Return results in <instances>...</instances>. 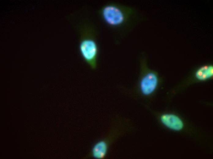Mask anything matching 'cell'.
I'll return each mask as SVG.
<instances>
[{
	"label": "cell",
	"mask_w": 213,
	"mask_h": 159,
	"mask_svg": "<svg viewBox=\"0 0 213 159\" xmlns=\"http://www.w3.org/2000/svg\"><path fill=\"white\" fill-rule=\"evenodd\" d=\"M98 13L107 26L115 29L126 27L136 22L138 17L137 10L133 7L115 2L103 5Z\"/></svg>",
	"instance_id": "obj_1"
},
{
	"label": "cell",
	"mask_w": 213,
	"mask_h": 159,
	"mask_svg": "<svg viewBox=\"0 0 213 159\" xmlns=\"http://www.w3.org/2000/svg\"><path fill=\"white\" fill-rule=\"evenodd\" d=\"M79 34V50L85 62L93 63L98 58L99 50L95 26L87 19H83L77 24Z\"/></svg>",
	"instance_id": "obj_2"
},
{
	"label": "cell",
	"mask_w": 213,
	"mask_h": 159,
	"mask_svg": "<svg viewBox=\"0 0 213 159\" xmlns=\"http://www.w3.org/2000/svg\"><path fill=\"white\" fill-rule=\"evenodd\" d=\"M140 73L136 86L144 96L152 94L158 88L160 79L158 72L149 68L147 58L144 56L139 59Z\"/></svg>",
	"instance_id": "obj_3"
},
{
	"label": "cell",
	"mask_w": 213,
	"mask_h": 159,
	"mask_svg": "<svg viewBox=\"0 0 213 159\" xmlns=\"http://www.w3.org/2000/svg\"><path fill=\"white\" fill-rule=\"evenodd\" d=\"M162 123L167 128L176 131L181 129L184 126L182 120L178 116L171 114H163L160 118Z\"/></svg>",
	"instance_id": "obj_4"
},
{
	"label": "cell",
	"mask_w": 213,
	"mask_h": 159,
	"mask_svg": "<svg viewBox=\"0 0 213 159\" xmlns=\"http://www.w3.org/2000/svg\"><path fill=\"white\" fill-rule=\"evenodd\" d=\"M213 76V66L204 65L199 68L196 71L195 76L200 81H204L211 78Z\"/></svg>",
	"instance_id": "obj_5"
},
{
	"label": "cell",
	"mask_w": 213,
	"mask_h": 159,
	"mask_svg": "<svg viewBox=\"0 0 213 159\" xmlns=\"http://www.w3.org/2000/svg\"><path fill=\"white\" fill-rule=\"evenodd\" d=\"M107 146L104 141L97 142L93 147L92 151V154L95 158L101 159L105 156L107 150Z\"/></svg>",
	"instance_id": "obj_6"
}]
</instances>
